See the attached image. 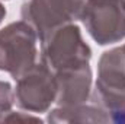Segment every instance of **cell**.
I'll use <instances>...</instances> for the list:
<instances>
[{"label":"cell","instance_id":"6da1fadb","mask_svg":"<svg viewBox=\"0 0 125 124\" xmlns=\"http://www.w3.org/2000/svg\"><path fill=\"white\" fill-rule=\"evenodd\" d=\"M39 42L41 63L54 73L86 64L92 59V48L83 39L80 28L74 22L54 29Z\"/></svg>","mask_w":125,"mask_h":124},{"label":"cell","instance_id":"8992f818","mask_svg":"<svg viewBox=\"0 0 125 124\" xmlns=\"http://www.w3.org/2000/svg\"><path fill=\"white\" fill-rule=\"evenodd\" d=\"M80 21L99 45H112L125 38V9L116 0H87Z\"/></svg>","mask_w":125,"mask_h":124},{"label":"cell","instance_id":"8fae6325","mask_svg":"<svg viewBox=\"0 0 125 124\" xmlns=\"http://www.w3.org/2000/svg\"><path fill=\"white\" fill-rule=\"evenodd\" d=\"M111 121L114 123H118V124H125V110H122L121 112H116L111 117Z\"/></svg>","mask_w":125,"mask_h":124},{"label":"cell","instance_id":"277c9868","mask_svg":"<svg viewBox=\"0 0 125 124\" xmlns=\"http://www.w3.org/2000/svg\"><path fill=\"white\" fill-rule=\"evenodd\" d=\"M86 4L87 0H26L21 16L41 41L54 29L82 19Z\"/></svg>","mask_w":125,"mask_h":124},{"label":"cell","instance_id":"ba28073f","mask_svg":"<svg viewBox=\"0 0 125 124\" xmlns=\"http://www.w3.org/2000/svg\"><path fill=\"white\" fill-rule=\"evenodd\" d=\"M48 123H109L111 114L90 98L89 102L73 107H55L48 111Z\"/></svg>","mask_w":125,"mask_h":124},{"label":"cell","instance_id":"9c48e42d","mask_svg":"<svg viewBox=\"0 0 125 124\" xmlns=\"http://www.w3.org/2000/svg\"><path fill=\"white\" fill-rule=\"evenodd\" d=\"M15 104V89L6 80H0V112L10 111Z\"/></svg>","mask_w":125,"mask_h":124},{"label":"cell","instance_id":"4fadbf2b","mask_svg":"<svg viewBox=\"0 0 125 124\" xmlns=\"http://www.w3.org/2000/svg\"><path fill=\"white\" fill-rule=\"evenodd\" d=\"M116 1H119V3H121V4L124 6V9H125V0H116Z\"/></svg>","mask_w":125,"mask_h":124},{"label":"cell","instance_id":"5b68a950","mask_svg":"<svg viewBox=\"0 0 125 124\" xmlns=\"http://www.w3.org/2000/svg\"><path fill=\"white\" fill-rule=\"evenodd\" d=\"M16 80L15 104L26 112H48L55 104L57 82L55 74L44 63H35Z\"/></svg>","mask_w":125,"mask_h":124},{"label":"cell","instance_id":"7a4b0ae2","mask_svg":"<svg viewBox=\"0 0 125 124\" xmlns=\"http://www.w3.org/2000/svg\"><path fill=\"white\" fill-rule=\"evenodd\" d=\"M38 41L35 29L23 19L0 29V70L18 79L36 63Z\"/></svg>","mask_w":125,"mask_h":124},{"label":"cell","instance_id":"30bf717a","mask_svg":"<svg viewBox=\"0 0 125 124\" xmlns=\"http://www.w3.org/2000/svg\"><path fill=\"white\" fill-rule=\"evenodd\" d=\"M23 123V121H41L39 117L29 115L28 112H15V111H6L0 112V123Z\"/></svg>","mask_w":125,"mask_h":124},{"label":"cell","instance_id":"7c38bea8","mask_svg":"<svg viewBox=\"0 0 125 124\" xmlns=\"http://www.w3.org/2000/svg\"><path fill=\"white\" fill-rule=\"evenodd\" d=\"M6 13H7V12H6V7L0 3V24H1V22H3V19L6 18Z\"/></svg>","mask_w":125,"mask_h":124},{"label":"cell","instance_id":"52a82bcc","mask_svg":"<svg viewBox=\"0 0 125 124\" xmlns=\"http://www.w3.org/2000/svg\"><path fill=\"white\" fill-rule=\"evenodd\" d=\"M57 107H73L89 102L92 98V69L90 64H82L55 72Z\"/></svg>","mask_w":125,"mask_h":124},{"label":"cell","instance_id":"3957f363","mask_svg":"<svg viewBox=\"0 0 125 124\" xmlns=\"http://www.w3.org/2000/svg\"><path fill=\"white\" fill-rule=\"evenodd\" d=\"M92 99L105 108L111 117L125 110V48L105 51L97 63V77Z\"/></svg>","mask_w":125,"mask_h":124}]
</instances>
